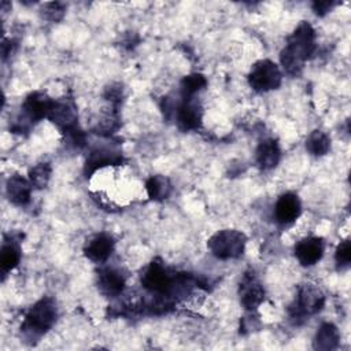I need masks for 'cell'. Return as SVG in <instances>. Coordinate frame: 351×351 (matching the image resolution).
<instances>
[{
	"label": "cell",
	"mask_w": 351,
	"mask_h": 351,
	"mask_svg": "<svg viewBox=\"0 0 351 351\" xmlns=\"http://www.w3.org/2000/svg\"><path fill=\"white\" fill-rule=\"evenodd\" d=\"M315 52V32L308 22H302L288 37L280 53L284 70L291 75H298L307 59Z\"/></svg>",
	"instance_id": "6da1fadb"
},
{
	"label": "cell",
	"mask_w": 351,
	"mask_h": 351,
	"mask_svg": "<svg viewBox=\"0 0 351 351\" xmlns=\"http://www.w3.org/2000/svg\"><path fill=\"white\" fill-rule=\"evenodd\" d=\"M58 317L56 303L52 298H43L34 303L25 315L21 326L22 333L29 340H37L47 333Z\"/></svg>",
	"instance_id": "7a4b0ae2"
},
{
	"label": "cell",
	"mask_w": 351,
	"mask_h": 351,
	"mask_svg": "<svg viewBox=\"0 0 351 351\" xmlns=\"http://www.w3.org/2000/svg\"><path fill=\"white\" fill-rule=\"evenodd\" d=\"M247 237L243 232L234 229H223L214 233L208 241L207 247L211 254L222 261L240 258L244 252Z\"/></svg>",
	"instance_id": "3957f363"
},
{
	"label": "cell",
	"mask_w": 351,
	"mask_h": 351,
	"mask_svg": "<svg viewBox=\"0 0 351 351\" xmlns=\"http://www.w3.org/2000/svg\"><path fill=\"white\" fill-rule=\"evenodd\" d=\"M325 304V295L324 292L311 282H306L300 285L296 300L289 308L291 318L300 319L307 315H313L318 313Z\"/></svg>",
	"instance_id": "277c9868"
},
{
	"label": "cell",
	"mask_w": 351,
	"mask_h": 351,
	"mask_svg": "<svg viewBox=\"0 0 351 351\" xmlns=\"http://www.w3.org/2000/svg\"><path fill=\"white\" fill-rule=\"evenodd\" d=\"M281 71L278 66L269 60H258L248 74V84L256 92H267L271 89H277L281 85Z\"/></svg>",
	"instance_id": "5b68a950"
},
{
	"label": "cell",
	"mask_w": 351,
	"mask_h": 351,
	"mask_svg": "<svg viewBox=\"0 0 351 351\" xmlns=\"http://www.w3.org/2000/svg\"><path fill=\"white\" fill-rule=\"evenodd\" d=\"M203 119V107L200 101L193 97H182L181 103L176 110L177 126L182 132L197 130L202 126Z\"/></svg>",
	"instance_id": "8992f818"
},
{
	"label": "cell",
	"mask_w": 351,
	"mask_h": 351,
	"mask_svg": "<svg viewBox=\"0 0 351 351\" xmlns=\"http://www.w3.org/2000/svg\"><path fill=\"white\" fill-rule=\"evenodd\" d=\"M239 295L241 304L250 311L255 310L265 300V289L252 270L244 273L240 281Z\"/></svg>",
	"instance_id": "52a82bcc"
},
{
	"label": "cell",
	"mask_w": 351,
	"mask_h": 351,
	"mask_svg": "<svg viewBox=\"0 0 351 351\" xmlns=\"http://www.w3.org/2000/svg\"><path fill=\"white\" fill-rule=\"evenodd\" d=\"M48 119L53 122L63 132L77 126V107L73 99L53 100L48 114Z\"/></svg>",
	"instance_id": "ba28073f"
},
{
	"label": "cell",
	"mask_w": 351,
	"mask_h": 351,
	"mask_svg": "<svg viewBox=\"0 0 351 351\" xmlns=\"http://www.w3.org/2000/svg\"><path fill=\"white\" fill-rule=\"evenodd\" d=\"M53 100L44 92H32L26 96L22 110L23 117L29 122H37L43 118H48L49 110L52 107Z\"/></svg>",
	"instance_id": "9c48e42d"
},
{
	"label": "cell",
	"mask_w": 351,
	"mask_h": 351,
	"mask_svg": "<svg viewBox=\"0 0 351 351\" xmlns=\"http://www.w3.org/2000/svg\"><path fill=\"white\" fill-rule=\"evenodd\" d=\"M324 255V240L321 237H304L295 245V256L303 266L315 265Z\"/></svg>",
	"instance_id": "30bf717a"
},
{
	"label": "cell",
	"mask_w": 351,
	"mask_h": 351,
	"mask_svg": "<svg viewBox=\"0 0 351 351\" xmlns=\"http://www.w3.org/2000/svg\"><path fill=\"white\" fill-rule=\"evenodd\" d=\"M302 213L300 200L295 193H284L278 197L274 207L276 221L281 225H289L295 222Z\"/></svg>",
	"instance_id": "8fae6325"
},
{
	"label": "cell",
	"mask_w": 351,
	"mask_h": 351,
	"mask_svg": "<svg viewBox=\"0 0 351 351\" xmlns=\"http://www.w3.org/2000/svg\"><path fill=\"white\" fill-rule=\"evenodd\" d=\"M112 250H114V239L107 233L95 234L84 245L85 256L96 263H101L107 261Z\"/></svg>",
	"instance_id": "7c38bea8"
},
{
	"label": "cell",
	"mask_w": 351,
	"mask_h": 351,
	"mask_svg": "<svg viewBox=\"0 0 351 351\" xmlns=\"http://www.w3.org/2000/svg\"><path fill=\"white\" fill-rule=\"evenodd\" d=\"M125 276L114 267L100 270L97 276L99 291L106 296H118L125 288Z\"/></svg>",
	"instance_id": "4fadbf2b"
},
{
	"label": "cell",
	"mask_w": 351,
	"mask_h": 351,
	"mask_svg": "<svg viewBox=\"0 0 351 351\" xmlns=\"http://www.w3.org/2000/svg\"><path fill=\"white\" fill-rule=\"evenodd\" d=\"M122 163V155L114 149L110 148H96L93 149L86 162H85V174H92L97 169H101L104 166H118Z\"/></svg>",
	"instance_id": "5bb4252c"
},
{
	"label": "cell",
	"mask_w": 351,
	"mask_h": 351,
	"mask_svg": "<svg viewBox=\"0 0 351 351\" xmlns=\"http://www.w3.org/2000/svg\"><path fill=\"white\" fill-rule=\"evenodd\" d=\"M32 182L19 174H14L7 181V196L16 206H25L30 202Z\"/></svg>",
	"instance_id": "9a60e30c"
},
{
	"label": "cell",
	"mask_w": 351,
	"mask_h": 351,
	"mask_svg": "<svg viewBox=\"0 0 351 351\" xmlns=\"http://www.w3.org/2000/svg\"><path fill=\"white\" fill-rule=\"evenodd\" d=\"M281 156L278 143L274 138H266L256 148V163L262 170H271L277 166Z\"/></svg>",
	"instance_id": "2e32d148"
},
{
	"label": "cell",
	"mask_w": 351,
	"mask_h": 351,
	"mask_svg": "<svg viewBox=\"0 0 351 351\" xmlns=\"http://www.w3.org/2000/svg\"><path fill=\"white\" fill-rule=\"evenodd\" d=\"M339 340H340V333L337 328L332 322H324L321 324V326L318 328L314 336L313 347L314 350H319V351H332L339 346Z\"/></svg>",
	"instance_id": "e0dca14e"
},
{
	"label": "cell",
	"mask_w": 351,
	"mask_h": 351,
	"mask_svg": "<svg viewBox=\"0 0 351 351\" xmlns=\"http://www.w3.org/2000/svg\"><path fill=\"white\" fill-rule=\"evenodd\" d=\"M21 261V248L18 241L11 237L10 240H5L1 247L0 252V267L1 273L5 274L10 270H12Z\"/></svg>",
	"instance_id": "ac0fdd59"
},
{
	"label": "cell",
	"mask_w": 351,
	"mask_h": 351,
	"mask_svg": "<svg viewBox=\"0 0 351 351\" xmlns=\"http://www.w3.org/2000/svg\"><path fill=\"white\" fill-rule=\"evenodd\" d=\"M145 189H147L149 199L160 202V200L167 199V196L170 195V191H171V185L166 177L156 174V176H151L147 180Z\"/></svg>",
	"instance_id": "d6986e66"
},
{
	"label": "cell",
	"mask_w": 351,
	"mask_h": 351,
	"mask_svg": "<svg viewBox=\"0 0 351 351\" xmlns=\"http://www.w3.org/2000/svg\"><path fill=\"white\" fill-rule=\"evenodd\" d=\"M306 149L314 156H322L330 149V138L322 130H314L306 138Z\"/></svg>",
	"instance_id": "ffe728a7"
},
{
	"label": "cell",
	"mask_w": 351,
	"mask_h": 351,
	"mask_svg": "<svg viewBox=\"0 0 351 351\" xmlns=\"http://www.w3.org/2000/svg\"><path fill=\"white\" fill-rule=\"evenodd\" d=\"M206 85H207V80L204 78V75L199 73H192L189 75H185L180 84L181 97H193L197 92L204 89Z\"/></svg>",
	"instance_id": "44dd1931"
},
{
	"label": "cell",
	"mask_w": 351,
	"mask_h": 351,
	"mask_svg": "<svg viewBox=\"0 0 351 351\" xmlns=\"http://www.w3.org/2000/svg\"><path fill=\"white\" fill-rule=\"evenodd\" d=\"M51 178V166L47 162L37 163L29 170V181L36 188H45Z\"/></svg>",
	"instance_id": "7402d4cb"
},
{
	"label": "cell",
	"mask_w": 351,
	"mask_h": 351,
	"mask_svg": "<svg viewBox=\"0 0 351 351\" xmlns=\"http://www.w3.org/2000/svg\"><path fill=\"white\" fill-rule=\"evenodd\" d=\"M66 11V5L59 1H52V3H45L41 8V14L45 19H49L52 22H58L63 18Z\"/></svg>",
	"instance_id": "603a6c76"
},
{
	"label": "cell",
	"mask_w": 351,
	"mask_h": 351,
	"mask_svg": "<svg viewBox=\"0 0 351 351\" xmlns=\"http://www.w3.org/2000/svg\"><path fill=\"white\" fill-rule=\"evenodd\" d=\"M335 261L339 269H347L351 262V244L350 240L341 241L335 252Z\"/></svg>",
	"instance_id": "cb8c5ba5"
},
{
	"label": "cell",
	"mask_w": 351,
	"mask_h": 351,
	"mask_svg": "<svg viewBox=\"0 0 351 351\" xmlns=\"http://www.w3.org/2000/svg\"><path fill=\"white\" fill-rule=\"evenodd\" d=\"M337 3L336 1H332V0H317L313 3V11L319 15V16H324L325 14H328Z\"/></svg>",
	"instance_id": "d4e9b609"
}]
</instances>
